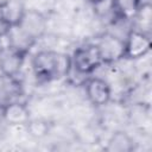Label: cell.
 I'll return each mask as SVG.
<instances>
[{
	"instance_id": "7a4b0ae2",
	"label": "cell",
	"mask_w": 152,
	"mask_h": 152,
	"mask_svg": "<svg viewBox=\"0 0 152 152\" xmlns=\"http://www.w3.org/2000/svg\"><path fill=\"white\" fill-rule=\"evenodd\" d=\"M72 68L82 75L91 74L102 63V57L96 44H89L77 48L71 57Z\"/></svg>"
},
{
	"instance_id": "4fadbf2b",
	"label": "cell",
	"mask_w": 152,
	"mask_h": 152,
	"mask_svg": "<svg viewBox=\"0 0 152 152\" xmlns=\"http://www.w3.org/2000/svg\"><path fill=\"white\" fill-rule=\"evenodd\" d=\"M88 2H90V4H94V5H97V4H101V2H103L104 0H87Z\"/></svg>"
},
{
	"instance_id": "52a82bcc",
	"label": "cell",
	"mask_w": 152,
	"mask_h": 152,
	"mask_svg": "<svg viewBox=\"0 0 152 152\" xmlns=\"http://www.w3.org/2000/svg\"><path fill=\"white\" fill-rule=\"evenodd\" d=\"M103 63H113L119 59H122L124 56V40L113 36L103 34L100 40L96 43Z\"/></svg>"
},
{
	"instance_id": "3957f363",
	"label": "cell",
	"mask_w": 152,
	"mask_h": 152,
	"mask_svg": "<svg viewBox=\"0 0 152 152\" xmlns=\"http://www.w3.org/2000/svg\"><path fill=\"white\" fill-rule=\"evenodd\" d=\"M23 37L32 45L36 40L40 39L48 28V23L45 17L34 10H26L25 14L17 26Z\"/></svg>"
},
{
	"instance_id": "5b68a950",
	"label": "cell",
	"mask_w": 152,
	"mask_h": 152,
	"mask_svg": "<svg viewBox=\"0 0 152 152\" xmlns=\"http://www.w3.org/2000/svg\"><path fill=\"white\" fill-rule=\"evenodd\" d=\"M25 53L12 44L0 45V72L7 78H14L23 66Z\"/></svg>"
},
{
	"instance_id": "277c9868",
	"label": "cell",
	"mask_w": 152,
	"mask_h": 152,
	"mask_svg": "<svg viewBox=\"0 0 152 152\" xmlns=\"http://www.w3.org/2000/svg\"><path fill=\"white\" fill-rule=\"evenodd\" d=\"M151 50V39L146 32L132 28L124 40V56L126 59H139L145 57Z\"/></svg>"
},
{
	"instance_id": "6da1fadb",
	"label": "cell",
	"mask_w": 152,
	"mask_h": 152,
	"mask_svg": "<svg viewBox=\"0 0 152 152\" xmlns=\"http://www.w3.org/2000/svg\"><path fill=\"white\" fill-rule=\"evenodd\" d=\"M72 68L71 57L66 53L42 50L32 58V69L37 78L43 81L57 80L66 76Z\"/></svg>"
},
{
	"instance_id": "ba28073f",
	"label": "cell",
	"mask_w": 152,
	"mask_h": 152,
	"mask_svg": "<svg viewBox=\"0 0 152 152\" xmlns=\"http://www.w3.org/2000/svg\"><path fill=\"white\" fill-rule=\"evenodd\" d=\"M25 6L20 0L0 1V24L5 28L18 26L25 14Z\"/></svg>"
},
{
	"instance_id": "8fae6325",
	"label": "cell",
	"mask_w": 152,
	"mask_h": 152,
	"mask_svg": "<svg viewBox=\"0 0 152 152\" xmlns=\"http://www.w3.org/2000/svg\"><path fill=\"white\" fill-rule=\"evenodd\" d=\"M134 150L133 139L124 131L114 132L107 141L106 151L108 152H131Z\"/></svg>"
},
{
	"instance_id": "30bf717a",
	"label": "cell",
	"mask_w": 152,
	"mask_h": 152,
	"mask_svg": "<svg viewBox=\"0 0 152 152\" xmlns=\"http://www.w3.org/2000/svg\"><path fill=\"white\" fill-rule=\"evenodd\" d=\"M142 0H112L115 14L122 20H132L138 14Z\"/></svg>"
},
{
	"instance_id": "9c48e42d",
	"label": "cell",
	"mask_w": 152,
	"mask_h": 152,
	"mask_svg": "<svg viewBox=\"0 0 152 152\" xmlns=\"http://www.w3.org/2000/svg\"><path fill=\"white\" fill-rule=\"evenodd\" d=\"M4 120L11 126H23L31 119L30 110L26 104L19 101H12L0 108Z\"/></svg>"
},
{
	"instance_id": "8992f818",
	"label": "cell",
	"mask_w": 152,
	"mask_h": 152,
	"mask_svg": "<svg viewBox=\"0 0 152 152\" xmlns=\"http://www.w3.org/2000/svg\"><path fill=\"white\" fill-rule=\"evenodd\" d=\"M86 94L93 106L101 107L110 101L112 90L107 81L100 77H93L86 83Z\"/></svg>"
},
{
	"instance_id": "7c38bea8",
	"label": "cell",
	"mask_w": 152,
	"mask_h": 152,
	"mask_svg": "<svg viewBox=\"0 0 152 152\" xmlns=\"http://www.w3.org/2000/svg\"><path fill=\"white\" fill-rule=\"evenodd\" d=\"M25 126L27 128L28 134L36 139L44 138L50 132V124L45 120H42V119H34V120L30 119Z\"/></svg>"
}]
</instances>
